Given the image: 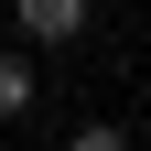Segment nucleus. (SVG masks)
I'll return each mask as SVG.
<instances>
[{"label": "nucleus", "instance_id": "obj_1", "mask_svg": "<svg viewBox=\"0 0 151 151\" xmlns=\"http://www.w3.org/2000/svg\"><path fill=\"white\" fill-rule=\"evenodd\" d=\"M11 32H22L32 54H54V43L86 32V0H11Z\"/></svg>", "mask_w": 151, "mask_h": 151}, {"label": "nucleus", "instance_id": "obj_2", "mask_svg": "<svg viewBox=\"0 0 151 151\" xmlns=\"http://www.w3.org/2000/svg\"><path fill=\"white\" fill-rule=\"evenodd\" d=\"M32 86H43V65H32V43H0V119H22Z\"/></svg>", "mask_w": 151, "mask_h": 151}]
</instances>
